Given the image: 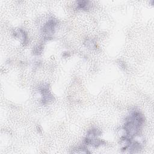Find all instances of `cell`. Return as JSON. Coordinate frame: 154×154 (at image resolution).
<instances>
[{
    "mask_svg": "<svg viewBox=\"0 0 154 154\" xmlns=\"http://www.w3.org/2000/svg\"><path fill=\"white\" fill-rule=\"evenodd\" d=\"M144 122V117L138 110L134 109L132 111L124 125L125 137H123V140L130 141L132 137L139 134Z\"/></svg>",
    "mask_w": 154,
    "mask_h": 154,
    "instance_id": "6da1fadb",
    "label": "cell"
},
{
    "mask_svg": "<svg viewBox=\"0 0 154 154\" xmlns=\"http://www.w3.org/2000/svg\"><path fill=\"white\" fill-rule=\"evenodd\" d=\"M57 25V22L55 19H49L43 26L42 32L45 35L46 38L51 37V35L54 33L55 28Z\"/></svg>",
    "mask_w": 154,
    "mask_h": 154,
    "instance_id": "7a4b0ae2",
    "label": "cell"
},
{
    "mask_svg": "<svg viewBox=\"0 0 154 154\" xmlns=\"http://www.w3.org/2000/svg\"><path fill=\"white\" fill-rule=\"evenodd\" d=\"M42 95V102L43 103H46L51 101L53 99V96L50 93L49 89L46 87H43L40 90Z\"/></svg>",
    "mask_w": 154,
    "mask_h": 154,
    "instance_id": "3957f363",
    "label": "cell"
},
{
    "mask_svg": "<svg viewBox=\"0 0 154 154\" xmlns=\"http://www.w3.org/2000/svg\"><path fill=\"white\" fill-rule=\"evenodd\" d=\"M89 1H81L78 2V8L80 10H87L89 8L90 4Z\"/></svg>",
    "mask_w": 154,
    "mask_h": 154,
    "instance_id": "277c9868",
    "label": "cell"
},
{
    "mask_svg": "<svg viewBox=\"0 0 154 154\" xmlns=\"http://www.w3.org/2000/svg\"><path fill=\"white\" fill-rule=\"evenodd\" d=\"M42 49H43V48L41 46H37V47L34 49V54L36 55H38L39 54H40L42 52Z\"/></svg>",
    "mask_w": 154,
    "mask_h": 154,
    "instance_id": "5b68a950",
    "label": "cell"
}]
</instances>
